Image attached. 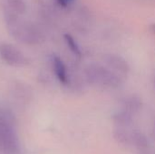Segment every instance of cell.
Listing matches in <instances>:
<instances>
[{"label": "cell", "mask_w": 155, "mask_h": 154, "mask_svg": "<svg viewBox=\"0 0 155 154\" xmlns=\"http://www.w3.org/2000/svg\"><path fill=\"white\" fill-rule=\"evenodd\" d=\"M5 23L9 33L19 42L26 44H35L41 40L39 30L30 22L24 20L19 15L6 9L5 14Z\"/></svg>", "instance_id": "obj_1"}, {"label": "cell", "mask_w": 155, "mask_h": 154, "mask_svg": "<svg viewBox=\"0 0 155 154\" xmlns=\"http://www.w3.org/2000/svg\"><path fill=\"white\" fill-rule=\"evenodd\" d=\"M21 143L14 117L0 109V152L4 154H18Z\"/></svg>", "instance_id": "obj_2"}, {"label": "cell", "mask_w": 155, "mask_h": 154, "mask_svg": "<svg viewBox=\"0 0 155 154\" xmlns=\"http://www.w3.org/2000/svg\"><path fill=\"white\" fill-rule=\"evenodd\" d=\"M87 82L97 87L115 89L122 85L124 79L104 64H89L84 71Z\"/></svg>", "instance_id": "obj_3"}, {"label": "cell", "mask_w": 155, "mask_h": 154, "mask_svg": "<svg viewBox=\"0 0 155 154\" xmlns=\"http://www.w3.org/2000/svg\"><path fill=\"white\" fill-rule=\"evenodd\" d=\"M0 57L7 64L15 67H21L27 64V58L22 51L11 44H0Z\"/></svg>", "instance_id": "obj_4"}, {"label": "cell", "mask_w": 155, "mask_h": 154, "mask_svg": "<svg viewBox=\"0 0 155 154\" xmlns=\"http://www.w3.org/2000/svg\"><path fill=\"white\" fill-rule=\"evenodd\" d=\"M103 61L104 65L109 67L123 79L127 77L130 72V65L124 57L116 54H107L104 55Z\"/></svg>", "instance_id": "obj_5"}, {"label": "cell", "mask_w": 155, "mask_h": 154, "mask_svg": "<svg viewBox=\"0 0 155 154\" xmlns=\"http://www.w3.org/2000/svg\"><path fill=\"white\" fill-rule=\"evenodd\" d=\"M52 64H53L54 73L56 78L58 79V81L63 84H67L69 82V78H68L67 68L64 61L59 56L54 55L52 58Z\"/></svg>", "instance_id": "obj_6"}, {"label": "cell", "mask_w": 155, "mask_h": 154, "mask_svg": "<svg viewBox=\"0 0 155 154\" xmlns=\"http://www.w3.org/2000/svg\"><path fill=\"white\" fill-rule=\"evenodd\" d=\"M143 106L142 100L137 95H129L125 97L121 103V109L137 115Z\"/></svg>", "instance_id": "obj_7"}, {"label": "cell", "mask_w": 155, "mask_h": 154, "mask_svg": "<svg viewBox=\"0 0 155 154\" xmlns=\"http://www.w3.org/2000/svg\"><path fill=\"white\" fill-rule=\"evenodd\" d=\"M6 7L12 13L22 15L26 11V3L25 0H6Z\"/></svg>", "instance_id": "obj_8"}, {"label": "cell", "mask_w": 155, "mask_h": 154, "mask_svg": "<svg viewBox=\"0 0 155 154\" xmlns=\"http://www.w3.org/2000/svg\"><path fill=\"white\" fill-rule=\"evenodd\" d=\"M64 41L68 46V48L70 49V51L76 56H81V49H80V46L79 44H77V42L74 40V38L71 35V34H64Z\"/></svg>", "instance_id": "obj_9"}, {"label": "cell", "mask_w": 155, "mask_h": 154, "mask_svg": "<svg viewBox=\"0 0 155 154\" xmlns=\"http://www.w3.org/2000/svg\"><path fill=\"white\" fill-rule=\"evenodd\" d=\"M56 2L58 3L59 5H61L63 7H67V6L71 5L74 2V0H56Z\"/></svg>", "instance_id": "obj_10"}, {"label": "cell", "mask_w": 155, "mask_h": 154, "mask_svg": "<svg viewBox=\"0 0 155 154\" xmlns=\"http://www.w3.org/2000/svg\"><path fill=\"white\" fill-rule=\"evenodd\" d=\"M152 133H153V137H154V139H155V117H154V119L153 120V124H152Z\"/></svg>", "instance_id": "obj_11"}, {"label": "cell", "mask_w": 155, "mask_h": 154, "mask_svg": "<svg viewBox=\"0 0 155 154\" xmlns=\"http://www.w3.org/2000/svg\"><path fill=\"white\" fill-rule=\"evenodd\" d=\"M152 84H153V87L155 90V73L153 74V76H152Z\"/></svg>", "instance_id": "obj_12"}, {"label": "cell", "mask_w": 155, "mask_h": 154, "mask_svg": "<svg viewBox=\"0 0 155 154\" xmlns=\"http://www.w3.org/2000/svg\"><path fill=\"white\" fill-rule=\"evenodd\" d=\"M153 29H154V31H155V25H153Z\"/></svg>", "instance_id": "obj_13"}]
</instances>
